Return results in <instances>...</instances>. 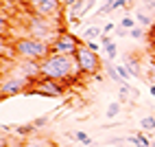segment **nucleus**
Returning <instances> with one entry per match:
<instances>
[{
    "instance_id": "1a4fd4ad",
    "label": "nucleus",
    "mask_w": 155,
    "mask_h": 147,
    "mask_svg": "<svg viewBox=\"0 0 155 147\" xmlns=\"http://www.w3.org/2000/svg\"><path fill=\"white\" fill-rule=\"evenodd\" d=\"M20 70H22V77H28L31 81H35V79L42 77V68H39V61L20 59Z\"/></svg>"
},
{
    "instance_id": "f3484780",
    "label": "nucleus",
    "mask_w": 155,
    "mask_h": 147,
    "mask_svg": "<svg viewBox=\"0 0 155 147\" xmlns=\"http://www.w3.org/2000/svg\"><path fill=\"white\" fill-rule=\"evenodd\" d=\"M107 75H109V79H111V81H116V83H125V79L118 75V68H116V66H109Z\"/></svg>"
},
{
    "instance_id": "cd10ccee",
    "label": "nucleus",
    "mask_w": 155,
    "mask_h": 147,
    "mask_svg": "<svg viewBox=\"0 0 155 147\" xmlns=\"http://www.w3.org/2000/svg\"><path fill=\"white\" fill-rule=\"evenodd\" d=\"M85 44H87V46H90L92 51H94V53H98V44H96V42H92V40H87Z\"/></svg>"
},
{
    "instance_id": "2eb2a0df",
    "label": "nucleus",
    "mask_w": 155,
    "mask_h": 147,
    "mask_svg": "<svg viewBox=\"0 0 155 147\" xmlns=\"http://www.w3.org/2000/svg\"><path fill=\"white\" fill-rule=\"evenodd\" d=\"M118 24H120L122 29H127V31H133V29L138 26V22H136V18H131V16H125V18H122V20H120Z\"/></svg>"
},
{
    "instance_id": "20e7f679",
    "label": "nucleus",
    "mask_w": 155,
    "mask_h": 147,
    "mask_svg": "<svg viewBox=\"0 0 155 147\" xmlns=\"http://www.w3.org/2000/svg\"><path fill=\"white\" fill-rule=\"evenodd\" d=\"M77 61H79V68L83 75H96V72H101V57L85 42H81L79 48H77Z\"/></svg>"
},
{
    "instance_id": "423d86ee",
    "label": "nucleus",
    "mask_w": 155,
    "mask_h": 147,
    "mask_svg": "<svg viewBox=\"0 0 155 147\" xmlns=\"http://www.w3.org/2000/svg\"><path fill=\"white\" fill-rule=\"evenodd\" d=\"M83 40H79L74 33H70V31L61 29L57 40L53 42V53H59V55H77V48Z\"/></svg>"
},
{
    "instance_id": "b1692460",
    "label": "nucleus",
    "mask_w": 155,
    "mask_h": 147,
    "mask_svg": "<svg viewBox=\"0 0 155 147\" xmlns=\"http://www.w3.org/2000/svg\"><path fill=\"white\" fill-rule=\"evenodd\" d=\"M46 123H48V119H46V117H39V119H35V121H33V128H44Z\"/></svg>"
},
{
    "instance_id": "4468645a",
    "label": "nucleus",
    "mask_w": 155,
    "mask_h": 147,
    "mask_svg": "<svg viewBox=\"0 0 155 147\" xmlns=\"http://www.w3.org/2000/svg\"><path fill=\"white\" fill-rule=\"evenodd\" d=\"M133 18H136V22L142 24V26H149V24H151V16H149V13H144V9L136 11V16H133Z\"/></svg>"
},
{
    "instance_id": "f03ea898",
    "label": "nucleus",
    "mask_w": 155,
    "mask_h": 147,
    "mask_svg": "<svg viewBox=\"0 0 155 147\" xmlns=\"http://www.w3.org/2000/svg\"><path fill=\"white\" fill-rule=\"evenodd\" d=\"M53 53V46L48 42L33 37V35H22L13 40V57L15 59H31V61H42Z\"/></svg>"
},
{
    "instance_id": "c756f323",
    "label": "nucleus",
    "mask_w": 155,
    "mask_h": 147,
    "mask_svg": "<svg viewBox=\"0 0 155 147\" xmlns=\"http://www.w3.org/2000/svg\"><path fill=\"white\" fill-rule=\"evenodd\" d=\"M151 97H155V83H151Z\"/></svg>"
},
{
    "instance_id": "393cba45",
    "label": "nucleus",
    "mask_w": 155,
    "mask_h": 147,
    "mask_svg": "<svg viewBox=\"0 0 155 147\" xmlns=\"http://www.w3.org/2000/svg\"><path fill=\"white\" fill-rule=\"evenodd\" d=\"M26 147H50L48 141H35V143H28Z\"/></svg>"
},
{
    "instance_id": "a211bd4d",
    "label": "nucleus",
    "mask_w": 155,
    "mask_h": 147,
    "mask_svg": "<svg viewBox=\"0 0 155 147\" xmlns=\"http://www.w3.org/2000/svg\"><path fill=\"white\" fill-rule=\"evenodd\" d=\"M74 141H81L83 145H94V143H92V138H90L85 132H74Z\"/></svg>"
},
{
    "instance_id": "39448f33",
    "label": "nucleus",
    "mask_w": 155,
    "mask_h": 147,
    "mask_svg": "<svg viewBox=\"0 0 155 147\" xmlns=\"http://www.w3.org/2000/svg\"><path fill=\"white\" fill-rule=\"evenodd\" d=\"M66 83L55 81V79H48V77H39L31 83V88L26 94H42V97H61L66 92Z\"/></svg>"
},
{
    "instance_id": "dca6fc26",
    "label": "nucleus",
    "mask_w": 155,
    "mask_h": 147,
    "mask_svg": "<svg viewBox=\"0 0 155 147\" xmlns=\"http://www.w3.org/2000/svg\"><path fill=\"white\" fill-rule=\"evenodd\" d=\"M118 112H120V101H111L105 114H107V119H114V117H118Z\"/></svg>"
},
{
    "instance_id": "9b49d317",
    "label": "nucleus",
    "mask_w": 155,
    "mask_h": 147,
    "mask_svg": "<svg viewBox=\"0 0 155 147\" xmlns=\"http://www.w3.org/2000/svg\"><path fill=\"white\" fill-rule=\"evenodd\" d=\"M114 5H116V0H105V2H103V7H98L96 9V18H101V16H107V13H111L114 11Z\"/></svg>"
},
{
    "instance_id": "c85d7f7f",
    "label": "nucleus",
    "mask_w": 155,
    "mask_h": 147,
    "mask_svg": "<svg viewBox=\"0 0 155 147\" xmlns=\"http://www.w3.org/2000/svg\"><path fill=\"white\" fill-rule=\"evenodd\" d=\"M116 35H118V37H125V35H127V29L118 26V29H116Z\"/></svg>"
},
{
    "instance_id": "f257e3e1",
    "label": "nucleus",
    "mask_w": 155,
    "mask_h": 147,
    "mask_svg": "<svg viewBox=\"0 0 155 147\" xmlns=\"http://www.w3.org/2000/svg\"><path fill=\"white\" fill-rule=\"evenodd\" d=\"M39 68H42V77L55 79L61 83H72L77 81L79 75H83L79 68L77 55H59V53H50L48 57H44L39 61Z\"/></svg>"
},
{
    "instance_id": "aec40b11",
    "label": "nucleus",
    "mask_w": 155,
    "mask_h": 147,
    "mask_svg": "<svg viewBox=\"0 0 155 147\" xmlns=\"http://www.w3.org/2000/svg\"><path fill=\"white\" fill-rule=\"evenodd\" d=\"M98 40H101V46H103V48H107V46H111V44H114V37H111V35H107V33H103Z\"/></svg>"
},
{
    "instance_id": "412c9836",
    "label": "nucleus",
    "mask_w": 155,
    "mask_h": 147,
    "mask_svg": "<svg viewBox=\"0 0 155 147\" xmlns=\"http://www.w3.org/2000/svg\"><path fill=\"white\" fill-rule=\"evenodd\" d=\"M105 53H107V57H109V59H116V55H118V46H116V42H114L111 46H107V48H105Z\"/></svg>"
},
{
    "instance_id": "0eeeda50",
    "label": "nucleus",
    "mask_w": 155,
    "mask_h": 147,
    "mask_svg": "<svg viewBox=\"0 0 155 147\" xmlns=\"http://www.w3.org/2000/svg\"><path fill=\"white\" fill-rule=\"evenodd\" d=\"M31 83H33V81H31L28 77L11 75L9 79L2 81V86H0V92H2V97H13V94H20V92H28Z\"/></svg>"
},
{
    "instance_id": "6e6552de",
    "label": "nucleus",
    "mask_w": 155,
    "mask_h": 147,
    "mask_svg": "<svg viewBox=\"0 0 155 147\" xmlns=\"http://www.w3.org/2000/svg\"><path fill=\"white\" fill-rule=\"evenodd\" d=\"M61 0H28V9L35 16H44V18H53L61 11Z\"/></svg>"
},
{
    "instance_id": "bb28decb",
    "label": "nucleus",
    "mask_w": 155,
    "mask_h": 147,
    "mask_svg": "<svg viewBox=\"0 0 155 147\" xmlns=\"http://www.w3.org/2000/svg\"><path fill=\"white\" fill-rule=\"evenodd\" d=\"M77 2H79V0H61V5H64L66 9H70V7H74Z\"/></svg>"
},
{
    "instance_id": "6ab92c4d",
    "label": "nucleus",
    "mask_w": 155,
    "mask_h": 147,
    "mask_svg": "<svg viewBox=\"0 0 155 147\" xmlns=\"http://www.w3.org/2000/svg\"><path fill=\"white\" fill-rule=\"evenodd\" d=\"M131 92H133V90L127 86V83H120V90H118V94H120V101H125V99L129 97Z\"/></svg>"
},
{
    "instance_id": "5701e85b",
    "label": "nucleus",
    "mask_w": 155,
    "mask_h": 147,
    "mask_svg": "<svg viewBox=\"0 0 155 147\" xmlns=\"http://www.w3.org/2000/svg\"><path fill=\"white\" fill-rule=\"evenodd\" d=\"M129 33H131V37H136V40H140V37H144V29H142V26H136L133 31H129Z\"/></svg>"
},
{
    "instance_id": "f8f14e48",
    "label": "nucleus",
    "mask_w": 155,
    "mask_h": 147,
    "mask_svg": "<svg viewBox=\"0 0 155 147\" xmlns=\"http://www.w3.org/2000/svg\"><path fill=\"white\" fill-rule=\"evenodd\" d=\"M140 128L144 132H155V114H149V117H144L140 121Z\"/></svg>"
},
{
    "instance_id": "4be33fe9",
    "label": "nucleus",
    "mask_w": 155,
    "mask_h": 147,
    "mask_svg": "<svg viewBox=\"0 0 155 147\" xmlns=\"http://www.w3.org/2000/svg\"><path fill=\"white\" fill-rule=\"evenodd\" d=\"M116 68H118V75H120L122 79H125V81H127L129 77H133V75H131V70H129L127 66H116Z\"/></svg>"
},
{
    "instance_id": "9d476101",
    "label": "nucleus",
    "mask_w": 155,
    "mask_h": 147,
    "mask_svg": "<svg viewBox=\"0 0 155 147\" xmlns=\"http://www.w3.org/2000/svg\"><path fill=\"white\" fill-rule=\"evenodd\" d=\"M101 35H103V29H98V26H94V24H92V26H87V29L83 31L81 40H83V42H87V40H98Z\"/></svg>"
},
{
    "instance_id": "a878e982",
    "label": "nucleus",
    "mask_w": 155,
    "mask_h": 147,
    "mask_svg": "<svg viewBox=\"0 0 155 147\" xmlns=\"http://www.w3.org/2000/svg\"><path fill=\"white\" fill-rule=\"evenodd\" d=\"M111 31H116V24H114V22H107L105 26H103V33H107V35H109Z\"/></svg>"
},
{
    "instance_id": "ddd939ff",
    "label": "nucleus",
    "mask_w": 155,
    "mask_h": 147,
    "mask_svg": "<svg viewBox=\"0 0 155 147\" xmlns=\"http://www.w3.org/2000/svg\"><path fill=\"white\" fill-rule=\"evenodd\" d=\"M125 66L131 70V75H133V77H142V75H140V64H138V59H133V57H127Z\"/></svg>"
},
{
    "instance_id": "7ed1b4c3",
    "label": "nucleus",
    "mask_w": 155,
    "mask_h": 147,
    "mask_svg": "<svg viewBox=\"0 0 155 147\" xmlns=\"http://www.w3.org/2000/svg\"><path fill=\"white\" fill-rule=\"evenodd\" d=\"M24 29H26V35L39 37V40L48 42L50 46H53V42L57 40L59 31H61V26H57V24L53 22V20H50V18L35 16V13H31V16H28V20H26Z\"/></svg>"
}]
</instances>
